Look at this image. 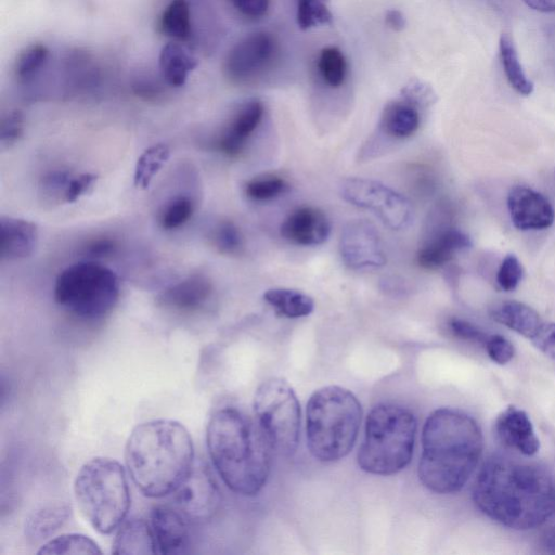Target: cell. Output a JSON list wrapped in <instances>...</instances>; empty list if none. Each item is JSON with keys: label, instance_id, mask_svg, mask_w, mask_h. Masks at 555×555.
I'll return each instance as SVG.
<instances>
[{"label": "cell", "instance_id": "5b68a950", "mask_svg": "<svg viewBox=\"0 0 555 555\" xmlns=\"http://www.w3.org/2000/svg\"><path fill=\"white\" fill-rule=\"evenodd\" d=\"M362 409L357 397L340 386L315 390L306 414L307 446L321 462L345 457L358 438Z\"/></svg>", "mask_w": 555, "mask_h": 555}, {"label": "cell", "instance_id": "44dd1931", "mask_svg": "<svg viewBox=\"0 0 555 555\" xmlns=\"http://www.w3.org/2000/svg\"><path fill=\"white\" fill-rule=\"evenodd\" d=\"M470 246L472 241L466 233L448 228L420 248L416 260L422 268L437 269L451 261L459 251Z\"/></svg>", "mask_w": 555, "mask_h": 555}, {"label": "cell", "instance_id": "bcb514c9", "mask_svg": "<svg viewBox=\"0 0 555 555\" xmlns=\"http://www.w3.org/2000/svg\"><path fill=\"white\" fill-rule=\"evenodd\" d=\"M132 89L138 96L146 101L157 100L163 94L162 85L146 76L137 78L132 83Z\"/></svg>", "mask_w": 555, "mask_h": 555}, {"label": "cell", "instance_id": "8992f818", "mask_svg": "<svg viewBox=\"0 0 555 555\" xmlns=\"http://www.w3.org/2000/svg\"><path fill=\"white\" fill-rule=\"evenodd\" d=\"M416 429V418L410 410L391 403L374 406L366 417L357 457L359 467L379 476L402 470L411 461Z\"/></svg>", "mask_w": 555, "mask_h": 555}, {"label": "cell", "instance_id": "c3c4849f", "mask_svg": "<svg viewBox=\"0 0 555 555\" xmlns=\"http://www.w3.org/2000/svg\"><path fill=\"white\" fill-rule=\"evenodd\" d=\"M386 25L392 30H402L405 26V18L399 10H389L385 16Z\"/></svg>", "mask_w": 555, "mask_h": 555}, {"label": "cell", "instance_id": "7c38bea8", "mask_svg": "<svg viewBox=\"0 0 555 555\" xmlns=\"http://www.w3.org/2000/svg\"><path fill=\"white\" fill-rule=\"evenodd\" d=\"M173 506L191 520H207L218 509V483L204 463H195L190 475L171 494Z\"/></svg>", "mask_w": 555, "mask_h": 555}, {"label": "cell", "instance_id": "6da1fadb", "mask_svg": "<svg viewBox=\"0 0 555 555\" xmlns=\"http://www.w3.org/2000/svg\"><path fill=\"white\" fill-rule=\"evenodd\" d=\"M476 506L515 530L544 525L555 508V481L544 467L507 456L489 459L473 487Z\"/></svg>", "mask_w": 555, "mask_h": 555}, {"label": "cell", "instance_id": "30bf717a", "mask_svg": "<svg viewBox=\"0 0 555 555\" xmlns=\"http://www.w3.org/2000/svg\"><path fill=\"white\" fill-rule=\"evenodd\" d=\"M340 194L346 202L373 211L392 230L405 229L412 222L413 209L410 201L382 182L349 178L343 181Z\"/></svg>", "mask_w": 555, "mask_h": 555}, {"label": "cell", "instance_id": "ac0fdd59", "mask_svg": "<svg viewBox=\"0 0 555 555\" xmlns=\"http://www.w3.org/2000/svg\"><path fill=\"white\" fill-rule=\"evenodd\" d=\"M494 427L499 439L506 447L526 456H532L539 451V438L524 410L514 405L507 406L498 415Z\"/></svg>", "mask_w": 555, "mask_h": 555}, {"label": "cell", "instance_id": "f1b7e54d", "mask_svg": "<svg viewBox=\"0 0 555 555\" xmlns=\"http://www.w3.org/2000/svg\"><path fill=\"white\" fill-rule=\"evenodd\" d=\"M499 48L507 81L517 93L525 96L530 95L533 91V83L524 72L516 47L509 35L503 34L501 36Z\"/></svg>", "mask_w": 555, "mask_h": 555}, {"label": "cell", "instance_id": "681fc988", "mask_svg": "<svg viewBox=\"0 0 555 555\" xmlns=\"http://www.w3.org/2000/svg\"><path fill=\"white\" fill-rule=\"evenodd\" d=\"M531 9L539 12H554L555 0H524Z\"/></svg>", "mask_w": 555, "mask_h": 555}, {"label": "cell", "instance_id": "d6986e66", "mask_svg": "<svg viewBox=\"0 0 555 555\" xmlns=\"http://www.w3.org/2000/svg\"><path fill=\"white\" fill-rule=\"evenodd\" d=\"M38 242L37 225L30 221L2 217L0 220V256L16 261L33 255Z\"/></svg>", "mask_w": 555, "mask_h": 555}, {"label": "cell", "instance_id": "d4e9b609", "mask_svg": "<svg viewBox=\"0 0 555 555\" xmlns=\"http://www.w3.org/2000/svg\"><path fill=\"white\" fill-rule=\"evenodd\" d=\"M491 317L498 323L530 339L543 319L530 306L508 300L495 306Z\"/></svg>", "mask_w": 555, "mask_h": 555}, {"label": "cell", "instance_id": "ab89813d", "mask_svg": "<svg viewBox=\"0 0 555 555\" xmlns=\"http://www.w3.org/2000/svg\"><path fill=\"white\" fill-rule=\"evenodd\" d=\"M24 117L20 111L10 112L0 122V141L10 145L16 142L23 133Z\"/></svg>", "mask_w": 555, "mask_h": 555}, {"label": "cell", "instance_id": "d590c367", "mask_svg": "<svg viewBox=\"0 0 555 555\" xmlns=\"http://www.w3.org/2000/svg\"><path fill=\"white\" fill-rule=\"evenodd\" d=\"M194 212L191 197L180 195L169 202L163 210L159 223L164 230H176L190 220Z\"/></svg>", "mask_w": 555, "mask_h": 555}, {"label": "cell", "instance_id": "60d3db41", "mask_svg": "<svg viewBox=\"0 0 555 555\" xmlns=\"http://www.w3.org/2000/svg\"><path fill=\"white\" fill-rule=\"evenodd\" d=\"M448 326L455 337L476 344L485 345V341L489 336L475 324L457 318L451 319Z\"/></svg>", "mask_w": 555, "mask_h": 555}, {"label": "cell", "instance_id": "4dcf8cb0", "mask_svg": "<svg viewBox=\"0 0 555 555\" xmlns=\"http://www.w3.org/2000/svg\"><path fill=\"white\" fill-rule=\"evenodd\" d=\"M318 69L324 83L331 88H339L347 74V62L337 47H325L318 57Z\"/></svg>", "mask_w": 555, "mask_h": 555}, {"label": "cell", "instance_id": "b9f144b4", "mask_svg": "<svg viewBox=\"0 0 555 555\" xmlns=\"http://www.w3.org/2000/svg\"><path fill=\"white\" fill-rule=\"evenodd\" d=\"M530 340L545 356L555 359V323L543 320Z\"/></svg>", "mask_w": 555, "mask_h": 555}, {"label": "cell", "instance_id": "4316f807", "mask_svg": "<svg viewBox=\"0 0 555 555\" xmlns=\"http://www.w3.org/2000/svg\"><path fill=\"white\" fill-rule=\"evenodd\" d=\"M159 30L178 41H189L193 35L192 13L188 0H170L158 20Z\"/></svg>", "mask_w": 555, "mask_h": 555}, {"label": "cell", "instance_id": "1f68e13d", "mask_svg": "<svg viewBox=\"0 0 555 555\" xmlns=\"http://www.w3.org/2000/svg\"><path fill=\"white\" fill-rule=\"evenodd\" d=\"M169 154V147L163 143L155 144L145 150L137 162L134 172L135 185L146 188L166 163Z\"/></svg>", "mask_w": 555, "mask_h": 555}, {"label": "cell", "instance_id": "ee69618b", "mask_svg": "<svg viewBox=\"0 0 555 555\" xmlns=\"http://www.w3.org/2000/svg\"><path fill=\"white\" fill-rule=\"evenodd\" d=\"M96 177L91 173H83L75 178H70L64 193L66 203H74L85 195L93 185Z\"/></svg>", "mask_w": 555, "mask_h": 555}, {"label": "cell", "instance_id": "e0dca14e", "mask_svg": "<svg viewBox=\"0 0 555 555\" xmlns=\"http://www.w3.org/2000/svg\"><path fill=\"white\" fill-rule=\"evenodd\" d=\"M263 114L264 107L259 100H249L243 103L219 137L218 149L229 157L238 156L260 125Z\"/></svg>", "mask_w": 555, "mask_h": 555}, {"label": "cell", "instance_id": "3957f363", "mask_svg": "<svg viewBox=\"0 0 555 555\" xmlns=\"http://www.w3.org/2000/svg\"><path fill=\"white\" fill-rule=\"evenodd\" d=\"M194 460L188 429L173 420L137 425L125 447V463L133 483L152 499L172 494L190 475Z\"/></svg>", "mask_w": 555, "mask_h": 555}, {"label": "cell", "instance_id": "603a6c76", "mask_svg": "<svg viewBox=\"0 0 555 555\" xmlns=\"http://www.w3.org/2000/svg\"><path fill=\"white\" fill-rule=\"evenodd\" d=\"M70 515L72 507L64 502L41 506L27 517L25 537L35 543L48 540L68 521Z\"/></svg>", "mask_w": 555, "mask_h": 555}, {"label": "cell", "instance_id": "83f0119b", "mask_svg": "<svg viewBox=\"0 0 555 555\" xmlns=\"http://www.w3.org/2000/svg\"><path fill=\"white\" fill-rule=\"evenodd\" d=\"M263 299L278 314L291 319L309 315L314 308L310 296L289 288H270L263 294Z\"/></svg>", "mask_w": 555, "mask_h": 555}, {"label": "cell", "instance_id": "7dc6e473", "mask_svg": "<svg viewBox=\"0 0 555 555\" xmlns=\"http://www.w3.org/2000/svg\"><path fill=\"white\" fill-rule=\"evenodd\" d=\"M544 524L546 528L542 535L543 547L548 553H555V508Z\"/></svg>", "mask_w": 555, "mask_h": 555}, {"label": "cell", "instance_id": "cb8c5ba5", "mask_svg": "<svg viewBox=\"0 0 555 555\" xmlns=\"http://www.w3.org/2000/svg\"><path fill=\"white\" fill-rule=\"evenodd\" d=\"M158 66L164 81L169 87L180 88L197 66V60L179 43L168 42L159 52Z\"/></svg>", "mask_w": 555, "mask_h": 555}, {"label": "cell", "instance_id": "4fadbf2b", "mask_svg": "<svg viewBox=\"0 0 555 555\" xmlns=\"http://www.w3.org/2000/svg\"><path fill=\"white\" fill-rule=\"evenodd\" d=\"M339 251L344 263L351 269L379 268L386 263L380 236L366 220H351L344 227Z\"/></svg>", "mask_w": 555, "mask_h": 555}, {"label": "cell", "instance_id": "f546056e", "mask_svg": "<svg viewBox=\"0 0 555 555\" xmlns=\"http://www.w3.org/2000/svg\"><path fill=\"white\" fill-rule=\"evenodd\" d=\"M102 551L89 537L78 533H66L47 541L37 552L39 555H95Z\"/></svg>", "mask_w": 555, "mask_h": 555}, {"label": "cell", "instance_id": "74e56055", "mask_svg": "<svg viewBox=\"0 0 555 555\" xmlns=\"http://www.w3.org/2000/svg\"><path fill=\"white\" fill-rule=\"evenodd\" d=\"M522 275L524 269L519 259L513 254H507L499 267L496 283L501 289L511 292L518 286Z\"/></svg>", "mask_w": 555, "mask_h": 555}, {"label": "cell", "instance_id": "52a82bcc", "mask_svg": "<svg viewBox=\"0 0 555 555\" xmlns=\"http://www.w3.org/2000/svg\"><path fill=\"white\" fill-rule=\"evenodd\" d=\"M74 493L91 526L109 534L126 520L131 498L124 466L114 459L94 457L79 469Z\"/></svg>", "mask_w": 555, "mask_h": 555}, {"label": "cell", "instance_id": "484cf974", "mask_svg": "<svg viewBox=\"0 0 555 555\" xmlns=\"http://www.w3.org/2000/svg\"><path fill=\"white\" fill-rule=\"evenodd\" d=\"M382 126L391 137L409 138L420 127V113L411 102H392L384 111Z\"/></svg>", "mask_w": 555, "mask_h": 555}, {"label": "cell", "instance_id": "e575fe53", "mask_svg": "<svg viewBox=\"0 0 555 555\" xmlns=\"http://www.w3.org/2000/svg\"><path fill=\"white\" fill-rule=\"evenodd\" d=\"M288 188V183L279 176H263L249 180L245 193L249 198L262 202L281 196Z\"/></svg>", "mask_w": 555, "mask_h": 555}, {"label": "cell", "instance_id": "d6a6232c", "mask_svg": "<svg viewBox=\"0 0 555 555\" xmlns=\"http://www.w3.org/2000/svg\"><path fill=\"white\" fill-rule=\"evenodd\" d=\"M49 59V49L42 43H33L24 48L17 55L14 64V74L17 79L27 81L34 78L46 65Z\"/></svg>", "mask_w": 555, "mask_h": 555}, {"label": "cell", "instance_id": "ba28073f", "mask_svg": "<svg viewBox=\"0 0 555 555\" xmlns=\"http://www.w3.org/2000/svg\"><path fill=\"white\" fill-rule=\"evenodd\" d=\"M119 281L114 271L93 260L65 268L54 284L55 302L83 320H99L117 305Z\"/></svg>", "mask_w": 555, "mask_h": 555}, {"label": "cell", "instance_id": "f6af8a7d", "mask_svg": "<svg viewBox=\"0 0 555 555\" xmlns=\"http://www.w3.org/2000/svg\"><path fill=\"white\" fill-rule=\"evenodd\" d=\"M117 242L107 236L95 237L87 243L85 253L91 258H105L114 255Z\"/></svg>", "mask_w": 555, "mask_h": 555}, {"label": "cell", "instance_id": "f35d334b", "mask_svg": "<svg viewBox=\"0 0 555 555\" xmlns=\"http://www.w3.org/2000/svg\"><path fill=\"white\" fill-rule=\"evenodd\" d=\"M483 346L489 358L501 365L508 363L515 354L513 344L507 338L499 334L489 335Z\"/></svg>", "mask_w": 555, "mask_h": 555}, {"label": "cell", "instance_id": "9a60e30c", "mask_svg": "<svg viewBox=\"0 0 555 555\" xmlns=\"http://www.w3.org/2000/svg\"><path fill=\"white\" fill-rule=\"evenodd\" d=\"M507 208L512 223L520 231L547 229L555 219V211L548 199L525 185H515L509 190Z\"/></svg>", "mask_w": 555, "mask_h": 555}, {"label": "cell", "instance_id": "277c9868", "mask_svg": "<svg viewBox=\"0 0 555 555\" xmlns=\"http://www.w3.org/2000/svg\"><path fill=\"white\" fill-rule=\"evenodd\" d=\"M206 443L214 467L230 490L253 496L263 488L271 449L258 424L245 413L232 406L216 411L206 428Z\"/></svg>", "mask_w": 555, "mask_h": 555}, {"label": "cell", "instance_id": "836d02e7", "mask_svg": "<svg viewBox=\"0 0 555 555\" xmlns=\"http://www.w3.org/2000/svg\"><path fill=\"white\" fill-rule=\"evenodd\" d=\"M296 20L299 28L306 30L328 24L332 13L326 0H296Z\"/></svg>", "mask_w": 555, "mask_h": 555}, {"label": "cell", "instance_id": "9c48e42d", "mask_svg": "<svg viewBox=\"0 0 555 555\" xmlns=\"http://www.w3.org/2000/svg\"><path fill=\"white\" fill-rule=\"evenodd\" d=\"M254 412L271 451L292 456L299 441L300 405L291 385L279 377L263 382L254 397Z\"/></svg>", "mask_w": 555, "mask_h": 555}, {"label": "cell", "instance_id": "2e32d148", "mask_svg": "<svg viewBox=\"0 0 555 555\" xmlns=\"http://www.w3.org/2000/svg\"><path fill=\"white\" fill-rule=\"evenodd\" d=\"M331 233V223L319 208L304 206L293 210L281 224L282 236L297 245L314 246L324 243Z\"/></svg>", "mask_w": 555, "mask_h": 555}, {"label": "cell", "instance_id": "7a4b0ae2", "mask_svg": "<svg viewBox=\"0 0 555 555\" xmlns=\"http://www.w3.org/2000/svg\"><path fill=\"white\" fill-rule=\"evenodd\" d=\"M482 449V431L472 416L454 409L435 410L423 426L420 481L439 494L460 491L475 472Z\"/></svg>", "mask_w": 555, "mask_h": 555}, {"label": "cell", "instance_id": "7bdbcfd3", "mask_svg": "<svg viewBox=\"0 0 555 555\" xmlns=\"http://www.w3.org/2000/svg\"><path fill=\"white\" fill-rule=\"evenodd\" d=\"M228 2L243 16L249 20L263 17L270 8V0H228Z\"/></svg>", "mask_w": 555, "mask_h": 555}, {"label": "cell", "instance_id": "7402d4cb", "mask_svg": "<svg viewBox=\"0 0 555 555\" xmlns=\"http://www.w3.org/2000/svg\"><path fill=\"white\" fill-rule=\"evenodd\" d=\"M116 555L157 554L150 522L143 518L132 517L119 527L112 544Z\"/></svg>", "mask_w": 555, "mask_h": 555}, {"label": "cell", "instance_id": "5bb4252c", "mask_svg": "<svg viewBox=\"0 0 555 555\" xmlns=\"http://www.w3.org/2000/svg\"><path fill=\"white\" fill-rule=\"evenodd\" d=\"M156 552L163 555H179L186 553L190 541V519L177 507L156 505L150 512Z\"/></svg>", "mask_w": 555, "mask_h": 555}, {"label": "cell", "instance_id": "ffe728a7", "mask_svg": "<svg viewBox=\"0 0 555 555\" xmlns=\"http://www.w3.org/2000/svg\"><path fill=\"white\" fill-rule=\"evenodd\" d=\"M211 293L209 280L202 274H193L163 292L159 302L179 312H194L206 304Z\"/></svg>", "mask_w": 555, "mask_h": 555}, {"label": "cell", "instance_id": "8fae6325", "mask_svg": "<svg viewBox=\"0 0 555 555\" xmlns=\"http://www.w3.org/2000/svg\"><path fill=\"white\" fill-rule=\"evenodd\" d=\"M276 53L274 36L268 31H255L229 50L223 62V74L235 85L250 83L270 68Z\"/></svg>", "mask_w": 555, "mask_h": 555}, {"label": "cell", "instance_id": "8d00e7d4", "mask_svg": "<svg viewBox=\"0 0 555 555\" xmlns=\"http://www.w3.org/2000/svg\"><path fill=\"white\" fill-rule=\"evenodd\" d=\"M214 242L221 253L228 255L236 254L243 247L242 233L231 221H223L217 225Z\"/></svg>", "mask_w": 555, "mask_h": 555}]
</instances>
